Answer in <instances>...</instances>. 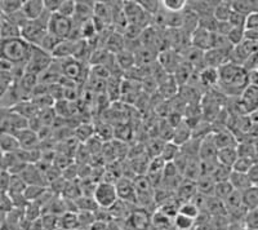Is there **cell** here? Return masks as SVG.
<instances>
[{
	"instance_id": "ee69618b",
	"label": "cell",
	"mask_w": 258,
	"mask_h": 230,
	"mask_svg": "<svg viewBox=\"0 0 258 230\" xmlns=\"http://www.w3.org/2000/svg\"><path fill=\"white\" fill-rule=\"evenodd\" d=\"M244 30H258V13H250L246 16Z\"/></svg>"
},
{
	"instance_id": "7402d4cb",
	"label": "cell",
	"mask_w": 258,
	"mask_h": 230,
	"mask_svg": "<svg viewBox=\"0 0 258 230\" xmlns=\"http://www.w3.org/2000/svg\"><path fill=\"white\" fill-rule=\"evenodd\" d=\"M239 158L238 149L236 148H225L220 149L217 153V162L220 164L226 165L229 168H232V165L235 164L236 159Z\"/></svg>"
},
{
	"instance_id": "4fadbf2b",
	"label": "cell",
	"mask_w": 258,
	"mask_h": 230,
	"mask_svg": "<svg viewBox=\"0 0 258 230\" xmlns=\"http://www.w3.org/2000/svg\"><path fill=\"white\" fill-rule=\"evenodd\" d=\"M115 188H116L117 197L120 201L129 202V203L136 202V190L133 181H131L129 179H119L117 183L115 184Z\"/></svg>"
},
{
	"instance_id": "5b68a950",
	"label": "cell",
	"mask_w": 258,
	"mask_h": 230,
	"mask_svg": "<svg viewBox=\"0 0 258 230\" xmlns=\"http://www.w3.org/2000/svg\"><path fill=\"white\" fill-rule=\"evenodd\" d=\"M53 64V57L38 47H32L31 54L27 60L25 70L36 77L41 75Z\"/></svg>"
},
{
	"instance_id": "7c38bea8",
	"label": "cell",
	"mask_w": 258,
	"mask_h": 230,
	"mask_svg": "<svg viewBox=\"0 0 258 230\" xmlns=\"http://www.w3.org/2000/svg\"><path fill=\"white\" fill-rule=\"evenodd\" d=\"M15 136L18 141V145H20V149H22V150H32L39 141L38 133L35 131L30 130V128L18 131L15 133Z\"/></svg>"
},
{
	"instance_id": "c3c4849f",
	"label": "cell",
	"mask_w": 258,
	"mask_h": 230,
	"mask_svg": "<svg viewBox=\"0 0 258 230\" xmlns=\"http://www.w3.org/2000/svg\"><path fill=\"white\" fill-rule=\"evenodd\" d=\"M88 230H110V224L106 221H100V220H96L91 226L88 227Z\"/></svg>"
},
{
	"instance_id": "6da1fadb",
	"label": "cell",
	"mask_w": 258,
	"mask_h": 230,
	"mask_svg": "<svg viewBox=\"0 0 258 230\" xmlns=\"http://www.w3.org/2000/svg\"><path fill=\"white\" fill-rule=\"evenodd\" d=\"M218 87H221L222 92L227 96L243 95L245 88L249 86L248 83V71L243 66H238L227 62L218 69Z\"/></svg>"
},
{
	"instance_id": "5bb4252c",
	"label": "cell",
	"mask_w": 258,
	"mask_h": 230,
	"mask_svg": "<svg viewBox=\"0 0 258 230\" xmlns=\"http://www.w3.org/2000/svg\"><path fill=\"white\" fill-rule=\"evenodd\" d=\"M217 3L218 2H212V0H194V2H187V7L198 17L202 18L213 16V11Z\"/></svg>"
},
{
	"instance_id": "bcb514c9",
	"label": "cell",
	"mask_w": 258,
	"mask_h": 230,
	"mask_svg": "<svg viewBox=\"0 0 258 230\" xmlns=\"http://www.w3.org/2000/svg\"><path fill=\"white\" fill-rule=\"evenodd\" d=\"M248 177H249L250 183L253 186H258V162H255L254 164L250 167V169L248 171Z\"/></svg>"
},
{
	"instance_id": "e0dca14e",
	"label": "cell",
	"mask_w": 258,
	"mask_h": 230,
	"mask_svg": "<svg viewBox=\"0 0 258 230\" xmlns=\"http://www.w3.org/2000/svg\"><path fill=\"white\" fill-rule=\"evenodd\" d=\"M241 106L244 111H253L258 109V87L248 86L241 95Z\"/></svg>"
},
{
	"instance_id": "60d3db41",
	"label": "cell",
	"mask_w": 258,
	"mask_h": 230,
	"mask_svg": "<svg viewBox=\"0 0 258 230\" xmlns=\"http://www.w3.org/2000/svg\"><path fill=\"white\" fill-rule=\"evenodd\" d=\"M244 224L246 229L258 230V207L253 210H248L245 218H244Z\"/></svg>"
},
{
	"instance_id": "4dcf8cb0",
	"label": "cell",
	"mask_w": 258,
	"mask_h": 230,
	"mask_svg": "<svg viewBox=\"0 0 258 230\" xmlns=\"http://www.w3.org/2000/svg\"><path fill=\"white\" fill-rule=\"evenodd\" d=\"M61 39L56 38L54 35H52V34L47 33V35L44 36V39L41 40L40 45H39L38 48H40V49H43L44 52H47L48 54H50L52 56V53L56 50V48L58 47V44L61 43Z\"/></svg>"
},
{
	"instance_id": "7bdbcfd3",
	"label": "cell",
	"mask_w": 258,
	"mask_h": 230,
	"mask_svg": "<svg viewBox=\"0 0 258 230\" xmlns=\"http://www.w3.org/2000/svg\"><path fill=\"white\" fill-rule=\"evenodd\" d=\"M245 18L246 16L240 15L238 12H234L232 11L231 16L229 18V22L232 27H240V29H244V25H245Z\"/></svg>"
},
{
	"instance_id": "681fc988",
	"label": "cell",
	"mask_w": 258,
	"mask_h": 230,
	"mask_svg": "<svg viewBox=\"0 0 258 230\" xmlns=\"http://www.w3.org/2000/svg\"><path fill=\"white\" fill-rule=\"evenodd\" d=\"M253 13H258V0H252Z\"/></svg>"
},
{
	"instance_id": "836d02e7",
	"label": "cell",
	"mask_w": 258,
	"mask_h": 230,
	"mask_svg": "<svg viewBox=\"0 0 258 230\" xmlns=\"http://www.w3.org/2000/svg\"><path fill=\"white\" fill-rule=\"evenodd\" d=\"M178 213L183 216H187V217L194 218V220H198L202 213V211L198 208L192 202H185V203H181L178 207Z\"/></svg>"
},
{
	"instance_id": "2e32d148",
	"label": "cell",
	"mask_w": 258,
	"mask_h": 230,
	"mask_svg": "<svg viewBox=\"0 0 258 230\" xmlns=\"http://www.w3.org/2000/svg\"><path fill=\"white\" fill-rule=\"evenodd\" d=\"M199 27V17L186 6V8L182 11V26L181 30L187 36H191V34Z\"/></svg>"
},
{
	"instance_id": "f546056e",
	"label": "cell",
	"mask_w": 258,
	"mask_h": 230,
	"mask_svg": "<svg viewBox=\"0 0 258 230\" xmlns=\"http://www.w3.org/2000/svg\"><path fill=\"white\" fill-rule=\"evenodd\" d=\"M22 4H24L22 0H0V8H2L4 17H8V16L21 11Z\"/></svg>"
},
{
	"instance_id": "7a4b0ae2",
	"label": "cell",
	"mask_w": 258,
	"mask_h": 230,
	"mask_svg": "<svg viewBox=\"0 0 258 230\" xmlns=\"http://www.w3.org/2000/svg\"><path fill=\"white\" fill-rule=\"evenodd\" d=\"M32 47L22 38L0 40V59L12 62L15 65H26L31 54Z\"/></svg>"
},
{
	"instance_id": "52a82bcc",
	"label": "cell",
	"mask_w": 258,
	"mask_h": 230,
	"mask_svg": "<svg viewBox=\"0 0 258 230\" xmlns=\"http://www.w3.org/2000/svg\"><path fill=\"white\" fill-rule=\"evenodd\" d=\"M213 140L214 144L217 146V149H225V148H236L239 144L236 136L227 128H221V130L213 131Z\"/></svg>"
},
{
	"instance_id": "30bf717a",
	"label": "cell",
	"mask_w": 258,
	"mask_h": 230,
	"mask_svg": "<svg viewBox=\"0 0 258 230\" xmlns=\"http://www.w3.org/2000/svg\"><path fill=\"white\" fill-rule=\"evenodd\" d=\"M128 225L133 230H150L151 227V216L145 210H137L128 216Z\"/></svg>"
},
{
	"instance_id": "d6986e66",
	"label": "cell",
	"mask_w": 258,
	"mask_h": 230,
	"mask_svg": "<svg viewBox=\"0 0 258 230\" xmlns=\"http://www.w3.org/2000/svg\"><path fill=\"white\" fill-rule=\"evenodd\" d=\"M20 150L16 136L12 133L0 132V151L3 154H13Z\"/></svg>"
},
{
	"instance_id": "e575fe53",
	"label": "cell",
	"mask_w": 258,
	"mask_h": 230,
	"mask_svg": "<svg viewBox=\"0 0 258 230\" xmlns=\"http://www.w3.org/2000/svg\"><path fill=\"white\" fill-rule=\"evenodd\" d=\"M231 172H232L231 168H229V167H226V165H222L218 163L217 167L214 168L213 174L211 175V177L214 183H223V181H229Z\"/></svg>"
},
{
	"instance_id": "9c48e42d",
	"label": "cell",
	"mask_w": 258,
	"mask_h": 230,
	"mask_svg": "<svg viewBox=\"0 0 258 230\" xmlns=\"http://www.w3.org/2000/svg\"><path fill=\"white\" fill-rule=\"evenodd\" d=\"M212 34L213 33H209L202 27H198L190 36L191 47L203 50V52L209 50L212 48Z\"/></svg>"
},
{
	"instance_id": "d590c367",
	"label": "cell",
	"mask_w": 258,
	"mask_h": 230,
	"mask_svg": "<svg viewBox=\"0 0 258 230\" xmlns=\"http://www.w3.org/2000/svg\"><path fill=\"white\" fill-rule=\"evenodd\" d=\"M231 7L234 12H238L243 16L253 13L252 0H231Z\"/></svg>"
},
{
	"instance_id": "484cf974",
	"label": "cell",
	"mask_w": 258,
	"mask_h": 230,
	"mask_svg": "<svg viewBox=\"0 0 258 230\" xmlns=\"http://www.w3.org/2000/svg\"><path fill=\"white\" fill-rule=\"evenodd\" d=\"M223 206H225V210L227 213L235 212V211L240 210V208H244L243 195H241V193L234 190V192L223 201Z\"/></svg>"
},
{
	"instance_id": "b9f144b4",
	"label": "cell",
	"mask_w": 258,
	"mask_h": 230,
	"mask_svg": "<svg viewBox=\"0 0 258 230\" xmlns=\"http://www.w3.org/2000/svg\"><path fill=\"white\" fill-rule=\"evenodd\" d=\"M78 221L79 227L84 226L88 229L94 221H96V213L94 212H78Z\"/></svg>"
},
{
	"instance_id": "8fae6325",
	"label": "cell",
	"mask_w": 258,
	"mask_h": 230,
	"mask_svg": "<svg viewBox=\"0 0 258 230\" xmlns=\"http://www.w3.org/2000/svg\"><path fill=\"white\" fill-rule=\"evenodd\" d=\"M22 13L27 21H35L44 13V0H25L22 4Z\"/></svg>"
},
{
	"instance_id": "83f0119b",
	"label": "cell",
	"mask_w": 258,
	"mask_h": 230,
	"mask_svg": "<svg viewBox=\"0 0 258 230\" xmlns=\"http://www.w3.org/2000/svg\"><path fill=\"white\" fill-rule=\"evenodd\" d=\"M179 151H181V148H179L178 145L173 144L172 141L165 142L164 146H163V150L160 153V156L164 159L165 163H172L179 155Z\"/></svg>"
},
{
	"instance_id": "1f68e13d",
	"label": "cell",
	"mask_w": 258,
	"mask_h": 230,
	"mask_svg": "<svg viewBox=\"0 0 258 230\" xmlns=\"http://www.w3.org/2000/svg\"><path fill=\"white\" fill-rule=\"evenodd\" d=\"M195 224H197V220L181 215V213H177L176 217L173 218V226L176 230H194Z\"/></svg>"
},
{
	"instance_id": "4316f807",
	"label": "cell",
	"mask_w": 258,
	"mask_h": 230,
	"mask_svg": "<svg viewBox=\"0 0 258 230\" xmlns=\"http://www.w3.org/2000/svg\"><path fill=\"white\" fill-rule=\"evenodd\" d=\"M61 230H77L79 227L78 221V213L75 212H64L57 222Z\"/></svg>"
},
{
	"instance_id": "f6af8a7d",
	"label": "cell",
	"mask_w": 258,
	"mask_h": 230,
	"mask_svg": "<svg viewBox=\"0 0 258 230\" xmlns=\"http://www.w3.org/2000/svg\"><path fill=\"white\" fill-rule=\"evenodd\" d=\"M62 0H44V9L50 15L58 12V8L61 6Z\"/></svg>"
},
{
	"instance_id": "cb8c5ba5",
	"label": "cell",
	"mask_w": 258,
	"mask_h": 230,
	"mask_svg": "<svg viewBox=\"0 0 258 230\" xmlns=\"http://www.w3.org/2000/svg\"><path fill=\"white\" fill-rule=\"evenodd\" d=\"M12 111L17 112L18 115H22L25 119L27 118V121H30V119H32L36 114H38L39 109L35 103H34V101H29V102H27L26 100V101H21V102H18L17 105L13 107Z\"/></svg>"
},
{
	"instance_id": "f1b7e54d",
	"label": "cell",
	"mask_w": 258,
	"mask_h": 230,
	"mask_svg": "<svg viewBox=\"0 0 258 230\" xmlns=\"http://www.w3.org/2000/svg\"><path fill=\"white\" fill-rule=\"evenodd\" d=\"M234 192L231 184L229 181H223V183H216L214 184V190H213V197L218 201L223 202L226 198L229 197L231 193Z\"/></svg>"
},
{
	"instance_id": "f35d334b",
	"label": "cell",
	"mask_w": 258,
	"mask_h": 230,
	"mask_svg": "<svg viewBox=\"0 0 258 230\" xmlns=\"http://www.w3.org/2000/svg\"><path fill=\"white\" fill-rule=\"evenodd\" d=\"M257 162V160L254 159H250V158H245V156H239L238 159H236V162H235V164L232 165V171L234 172H240V174H248V171L250 169V167H252L254 163Z\"/></svg>"
},
{
	"instance_id": "f907efd6",
	"label": "cell",
	"mask_w": 258,
	"mask_h": 230,
	"mask_svg": "<svg viewBox=\"0 0 258 230\" xmlns=\"http://www.w3.org/2000/svg\"><path fill=\"white\" fill-rule=\"evenodd\" d=\"M246 230H250V229H246Z\"/></svg>"
},
{
	"instance_id": "ffe728a7",
	"label": "cell",
	"mask_w": 258,
	"mask_h": 230,
	"mask_svg": "<svg viewBox=\"0 0 258 230\" xmlns=\"http://www.w3.org/2000/svg\"><path fill=\"white\" fill-rule=\"evenodd\" d=\"M229 183L231 184L232 189L239 193H244L246 189H249L252 185L249 177L246 174H240V172H231L229 179Z\"/></svg>"
},
{
	"instance_id": "9a60e30c",
	"label": "cell",
	"mask_w": 258,
	"mask_h": 230,
	"mask_svg": "<svg viewBox=\"0 0 258 230\" xmlns=\"http://www.w3.org/2000/svg\"><path fill=\"white\" fill-rule=\"evenodd\" d=\"M192 137V128H191L190 124L186 121H182L181 123L177 126L173 130V135H172V142L176 145H178L181 148L182 145L186 144L188 140H191Z\"/></svg>"
},
{
	"instance_id": "8d00e7d4",
	"label": "cell",
	"mask_w": 258,
	"mask_h": 230,
	"mask_svg": "<svg viewBox=\"0 0 258 230\" xmlns=\"http://www.w3.org/2000/svg\"><path fill=\"white\" fill-rule=\"evenodd\" d=\"M161 6L168 12L181 13L187 6V2L186 0H161Z\"/></svg>"
},
{
	"instance_id": "d4e9b609",
	"label": "cell",
	"mask_w": 258,
	"mask_h": 230,
	"mask_svg": "<svg viewBox=\"0 0 258 230\" xmlns=\"http://www.w3.org/2000/svg\"><path fill=\"white\" fill-rule=\"evenodd\" d=\"M231 13V0H218L217 6H216V8L213 11V17L218 22H226V21H229Z\"/></svg>"
},
{
	"instance_id": "3957f363",
	"label": "cell",
	"mask_w": 258,
	"mask_h": 230,
	"mask_svg": "<svg viewBox=\"0 0 258 230\" xmlns=\"http://www.w3.org/2000/svg\"><path fill=\"white\" fill-rule=\"evenodd\" d=\"M50 13L44 11V13L35 21H27L21 27V38L31 47H39L41 40L48 33V24L50 20Z\"/></svg>"
},
{
	"instance_id": "ac0fdd59",
	"label": "cell",
	"mask_w": 258,
	"mask_h": 230,
	"mask_svg": "<svg viewBox=\"0 0 258 230\" xmlns=\"http://www.w3.org/2000/svg\"><path fill=\"white\" fill-rule=\"evenodd\" d=\"M18 176L25 181L27 186L29 185H35V186H41L38 183V180H44V176L39 171V168H36V165L34 164H26L25 168L21 171V174Z\"/></svg>"
},
{
	"instance_id": "7dc6e473",
	"label": "cell",
	"mask_w": 258,
	"mask_h": 230,
	"mask_svg": "<svg viewBox=\"0 0 258 230\" xmlns=\"http://www.w3.org/2000/svg\"><path fill=\"white\" fill-rule=\"evenodd\" d=\"M244 40L252 41V43H257L258 44V30H245L244 33Z\"/></svg>"
},
{
	"instance_id": "8992f818",
	"label": "cell",
	"mask_w": 258,
	"mask_h": 230,
	"mask_svg": "<svg viewBox=\"0 0 258 230\" xmlns=\"http://www.w3.org/2000/svg\"><path fill=\"white\" fill-rule=\"evenodd\" d=\"M73 18L62 17V16L54 13V15L50 16L49 24H48V33L61 39V40H64V39L70 38L71 33H73Z\"/></svg>"
},
{
	"instance_id": "d6a6232c",
	"label": "cell",
	"mask_w": 258,
	"mask_h": 230,
	"mask_svg": "<svg viewBox=\"0 0 258 230\" xmlns=\"http://www.w3.org/2000/svg\"><path fill=\"white\" fill-rule=\"evenodd\" d=\"M140 7L144 9V12L153 18L161 8V0H140Z\"/></svg>"
},
{
	"instance_id": "277c9868",
	"label": "cell",
	"mask_w": 258,
	"mask_h": 230,
	"mask_svg": "<svg viewBox=\"0 0 258 230\" xmlns=\"http://www.w3.org/2000/svg\"><path fill=\"white\" fill-rule=\"evenodd\" d=\"M92 195H93V199L98 208L101 210H110L119 201L115 184L109 183V181H102V183L97 184Z\"/></svg>"
},
{
	"instance_id": "ba28073f",
	"label": "cell",
	"mask_w": 258,
	"mask_h": 230,
	"mask_svg": "<svg viewBox=\"0 0 258 230\" xmlns=\"http://www.w3.org/2000/svg\"><path fill=\"white\" fill-rule=\"evenodd\" d=\"M218 149L214 144L213 135L206 136L204 139L200 141L199 148V159L200 162H212V160H217Z\"/></svg>"
},
{
	"instance_id": "ab89813d",
	"label": "cell",
	"mask_w": 258,
	"mask_h": 230,
	"mask_svg": "<svg viewBox=\"0 0 258 230\" xmlns=\"http://www.w3.org/2000/svg\"><path fill=\"white\" fill-rule=\"evenodd\" d=\"M244 33H245V30L244 29H240V27H232L231 31H230L229 34H227V40L231 43L232 47H238V45H240L241 43L244 41Z\"/></svg>"
},
{
	"instance_id": "603a6c76",
	"label": "cell",
	"mask_w": 258,
	"mask_h": 230,
	"mask_svg": "<svg viewBox=\"0 0 258 230\" xmlns=\"http://www.w3.org/2000/svg\"><path fill=\"white\" fill-rule=\"evenodd\" d=\"M16 38H21V29L7 18H3L2 27H0V40H9V39Z\"/></svg>"
},
{
	"instance_id": "44dd1931",
	"label": "cell",
	"mask_w": 258,
	"mask_h": 230,
	"mask_svg": "<svg viewBox=\"0 0 258 230\" xmlns=\"http://www.w3.org/2000/svg\"><path fill=\"white\" fill-rule=\"evenodd\" d=\"M218 80H220L218 69L204 68L200 71L199 82L202 83V86L207 87V88H213V87L218 86Z\"/></svg>"
},
{
	"instance_id": "74e56055",
	"label": "cell",
	"mask_w": 258,
	"mask_h": 230,
	"mask_svg": "<svg viewBox=\"0 0 258 230\" xmlns=\"http://www.w3.org/2000/svg\"><path fill=\"white\" fill-rule=\"evenodd\" d=\"M75 9H77V2L75 0H62L57 15L66 18H73L74 15H75Z\"/></svg>"
}]
</instances>
